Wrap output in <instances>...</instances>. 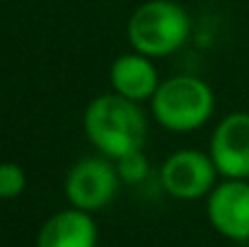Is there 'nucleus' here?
Returning a JSON list of instances; mask_svg holds the SVG:
<instances>
[{
  "label": "nucleus",
  "instance_id": "f03ea898",
  "mask_svg": "<svg viewBox=\"0 0 249 247\" xmlns=\"http://www.w3.org/2000/svg\"><path fill=\"white\" fill-rule=\"evenodd\" d=\"M189 15L169 0L141 5L128 22V39L143 56H167L189 39Z\"/></svg>",
  "mask_w": 249,
  "mask_h": 247
},
{
  "label": "nucleus",
  "instance_id": "0eeeda50",
  "mask_svg": "<svg viewBox=\"0 0 249 247\" xmlns=\"http://www.w3.org/2000/svg\"><path fill=\"white\" fill-rule=\"evenodd\" d=\"M208 218L220 235L237 243L249 240V182L228 179L215 187L208 199Z\"/></svg>",
  "mask_w": 249,
  "mask_h": 247
},
{
  "label": "nucleus",
  "instance_id": "423d86ee",
  "mask_svg": "<svg viewBox=\"0 0 249 247\" xmlns=\"http://www.w3.org/2000/svg\"><path fill=\"white\" fill-rule=\"evenodd\" d=\"M215 163L198 151H179L167 158L162 167V184L177 199H198L213 189Z\"/></svg>",
  "mask_w": 249,
  "mask_h": 247
},
{
  "label": "nucleus",
  "instance_id": "1a4fd4ad",
  "mask_svg": "<svg viewBox=\"0 0 249 247\" xmlns=\"http://www.w3.org/2000/svg\"><path fill=\"white\" fill-rule=\"evenodd\" d=\"M111 85L116 95L133 102H141L148 97L153 99V95L160 87L155 66L143 54H126L116 58L111 66Z\"/></svg>",
  "mask_w": 249,
  "mask_h": 247
},
{
  "label": "nucleus",
  "instance_id": "20e7f679",
  "mask_svg": "<svg viewBox=\"0 0 249 247\" xmlns=\"http://www.w3.org/2000/svg\"><path fill=\"white\" fill-rule=\"evenodd\" d=\"M119 187V172L102 158L80 160L66 179V194L80 211H97L107 206Z\"/></svg>",
  "mask_w": 249,
  "mask_h": 247
},
{
  "label": "nucleus",
  "instance_id": "39448f33",
  "mask_svg": "<svg viewBox=\"0 0 249 247\" xmlns=\"http://www.w3.org/2000/svg\"><path fill=\"white\" fill-rule=\"evenodd\" d=\"M211 158L215 163V170L228 179H247L249 177L247 112H235L218 124L211 138Z\"/></svg>",
  "mask_w": 249,
  "mask_h": 247
},
{
  "label": "nucleus",
  "instance_id": "9b49d317",
  "mask_svg": "<svg viewBox=\"0 0 249 247\" xmlns=\"http://www.w3.org/2000/svg\"><path fill=\"white\" fill-rule=\"evenodd\" d=\"M116 172H119V179H124L128 184L141 182L148 174V160H145V155L141 151L128 153V155H124V158L116 160Z\"/></svg>",
  "mask_w": 249,
  "mask_h": 247
},
{
  "label": "nucleus",
  "instance_id": "9d476101",
  "mask_svg": "<svg viewBox=\"0 0 249 247\" xmlns=\"http://www.w3.org/2000/svg\"><path fill=\"white\" fill-rule=\"evenodd\" d=\"M24 170L15 163H0V199H15L24 191Z\"/></svg>",
  "mask_w": 249,
  "mask_h": 247
},
{
  "label": "nucleus",
  "instance_id": "6e6552de",
  "mask_svg": "<svg viewBox=\"0 0 249 247\" xmlns=\"http://www.w3.org/2000/svg\"><path fill=\"white\" fill-rule=\"evenodd\" d=\"M97 226L87 211L73 209L51 216L39 230L36 247H94Z\"/></svg>",
  "mask_w": 249,
  "mask_h": 247
},
{
  "label": "nucleus",
  "instance_id": "7ed1b4c3",
  "mask_svg": "<svg viewBox=\"0 0 249 247\" xmlns=\"http://www.w3.org/2000/svg\"><path fill=\"white\" fill-rule=\"evenodd\" d=\"M155 119L172 131H191L208 121L213 112V92L198 78L179 76L160 82L153 95Z\"/></svg>",
  "mask_w": 249,
  "mask_h": 247
},
{
  "label": "nucleus",
  "instance_id": "f257e3e1",
  "mask_svg": "<svg viewBox=\"0 0 249 247\" xmlns=\"http://www.w3.org/2000/svg\"><path fill=\"white\" fill-rule=\"evenodd\" d=\"M85 131L99 153L119 160L143 148L145 116L133 99L121 95H102L85 114Z\"/></svg>",
  "mask_w": 249,
  "mask_h": 247
}]
</instances>
